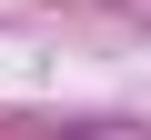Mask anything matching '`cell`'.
<instances>
[{"mask_svg":"<svg viewBox=\"0 0 151 140\" xmlns=\"http://www.w3.org/2000/svg\"><path fill=\"white\" fill-rule=\"evenodd\" d=\"M70 140H121V130H70Z\"/></svg>","mask_w":151,"mask_h":140,"instance_id":"cell-1","label":"cell"}]
</instances>
